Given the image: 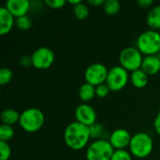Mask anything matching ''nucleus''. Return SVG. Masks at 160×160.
<instances>
[{"label": "nucleus", "mask_w": 160, "mask_h": 160, "mask_svg": "<svg viewBox=\"0 0 160 160\" xmlns=\"http://www.w3.org/2000/svg\"><path fill=\"white\" fill-rule=\"evenodd\" d=\"M91 139L89 127L84 126L77 121L70 123L65 129L64 141L68 147L79 151L83 149Z\"/></svg>", "instance_id": "obj_1"}, {"label": "nucleus", "mask_w": 160, "mask_h": 160, "mask_svg": "<svg viewBox=\"0 0 160 160\" xmlns=\"http://www.w3.org/2000/svg\"><path fill=\"white\" fill-rule=\"evenodd\" d=\"M44 122L45 116L42 111L38 108H29L21 113L19 125L24 131L34 133L43 127Z\"/></svg>", "instance_id": "obj_2"}, {"label": "nucleus", "mask_w": 160, "mask_h": 160, "mask_svg": "<svg viewBox=\"0 0 160 160\" xmlns=\"http://www.w3.org/2000/svg\"><path fill=\"white\" fill-rule=\"evenodd\" d=\"M137 48L146 55H158L160 52V33L156 30H147L142 33L137 39Z\"/></svg>", "instance_id": "obj_3"}, {"label": "nucleus", "mask_w": 160, "mask_h": 160, "mask_svg": "<svg viewBox=\"0 0 160 160\" xmlns=\"http://www.w3.org/2000/svg\"><path fill=\"white\" fill-rule=\"evenodd\" d=\"M128 148L130 154L135 158H144L152 153L154 142L150 135L145 132H139L132 136Z\"/></svg>", "instance_id": "obj_4"}, {"label": "nucleus", "mask_w": 160, "mask_h": 160, "mask_svg": "<svg viewBox=\"0 0 160 160\" xmlns=\"http://www.w3.org/2000/svg\"><path fill=\"white\" fill-rule=\"evenodd\" d=\"M114 151L109 141L96 140L88 146L85 158L87 160H111Z\"/></svg>", "instance_id": "obj_5"}, {"label": "nucleus", "mask_w": 160, "mask_h": 160, "mask_svg": "<svg viewBox=\"0 0 160 160\" xmlns=\"http://www.w3.org/2000/svg\"><path fill=\"white\" fill-rule=\"evenodd\" d=\"M120 65L128 71H135L142 68L143 61L142 53L135 47L125 48L119 55Z\"/></svg>", "instance_id": "obj_6"}, {"label": "nucleus", "mask_w": 160, "mask_h": 160, "mask_svg": "<svg viewBox=\"0 0 160 160\" xmlns=\"http://www.w3.org/2000/svg\"><path fill=\"white\" fill-rule=\"evenodd\" d=\"M128 71L121 66H116L109 69L106 83L112 92H118L126 87L129 80Z\"/></svg>", "instance_id": "obj_7"}, {"label": "nucleus", "mask_w": 160, "mask_h": 160, "mask_svg": "<svg viewBox=\"0 0 160 160\" xmlns=\"http://www.w3.org/2000/svg\"><path fill=\"white\" fill-rule=\"evenodd\" d=\"M109 69L101 63H94L88 66L84 72L85 82L95 87L106 82Z\"/></svg>", "instance_id": "obj_8"}, {"label": "nucleus", "mask_w": 160, "mask_h": 160, "mask_svg": "<svg viewBox=\"0 0 160 160\" xmlns=\"http://www.w3.org/2000/svg\"><path fill=\"white\" fill-rule=\"evenodd\" d=\"M33 67L37 69H48L54 62V52L48 47H39L31 54Z\"/></svg>", "instance_id": "obj_9"}, {"label": "nucleus", "mask_w": 160, "mask_h": 160, "mask_svg": "<svg viewBox=\"0 0 160 160\" xmlns=\"http://www.w3.org/2000/svg\"><path fill=\"white\" fill-rule=\"evenodd\" d=\"M74 115L76 121L84 126L90 127L97 123V112L95 109L87 103H82L79 105L75 109Z\"/></svg>", "instance_id": "obj_10"}, {"label": "nucleus", "mask_w": 160, "mask_h": 160, "mask_svg": "<svg viewBox=\"0 0 160 160\" xmlns=\"http://www.w3.org/2000/svg\"><path fill=\"white\" fill-rule=\"evenodd\" d=\"M131 139L132 136L127 129L118 128L111 134L109 142L114 150H125L127 147H129Z\"/></svg>", "instance_id": "obj_11"}, {"label": "nucleus", "mask_w": 160, "mask_h": 160, "mask_svg": "<svg viewBox=\"0 0 160 160\" xmlns=\"http://www.w3.org/2000/svg\"><path fill=\"white\" fill-rule=\"evenodd\" d=\"M5 7L17 19L27 15L31 9V3L28 0H8Z\"/></svg>", "instance_id": "obj_12"}, {"label": "nucleus", "mask_w": 160, "mask_h": 160, "mask_svg": "<svg viewBox=\"0 0 160 160\" xmlns=\"http://www.w3.org/2000/svg\"><path fill=\"white\" fill-rule=\"evenodd\" d=\"M15 18L6 8V7L0 8V35L4 36L8 34L14 26Z\"/></svg>", "instance_id": "obj_13"}, {"label": "nucleus", "mask_w": 160, "mask_h": 160, "mask_svg": "<svg viewBox=\"0 0 160 160\" xmlns=\"http://www.w3.org/2000/svg\"><path fill=\"white\" fill-rule=\"evenodd\" d=\"M148 76H153L160 71V57L158 55H149L143 58L142 68Z\"/></svg>", "instance_id": "obj_14"}, {"label": "nucleus", "mask_w": 160, "mask_h": 160, "mask_svg": "<svg viewBox=\"0 0 160 160\" xmlns=\"http://www.w3.org/2000/svg\"><path fill=\"white\" fill-rule=\"evenodd\" d=\"M129 79L132 85L136 88H143L149 82V76L142 68L131 72Z\"/></svg>", "instance_id": "obj_15"}, {"label": "nucleus", "mask_w": 160, "mask_h": 160, "mask_svg": "<svg viewBox=\"0 0 160 160\" xmlns=\"http://www.w3.org/2000/svg\"><path fill=\"white\" fill-rule=\"evenodd\" d=\"M146 22L151 30L157 31L160 29V5H157L150 9L146 17Z\"/></svg>", "instance_id": "obj_16"}, {"label": "nucleus", "mask_w": 160, "mask_h": 160, "mask_svg": "<svg viewBox=\"0 0 160 160\" xmlns=\"http://www.w3.org/2000/svg\"><path fill=\"white\" fill-rule=\"evenodd\" d=\"M79 98L82 101H83L84 103H87L91 100H93V98L96 96V87L92 84H89L87 82L82 84L79 88Z\"/></svg>", "instance_id": "obj_17"}, {"label": "nucleus", "mask_w": 160, "mask_h": 160, "mask_svg": "<svg viewBox=\"0 0 160 160\" xmlns=\"http://www.w3.org/2000/svg\"><path fill=\"white\" fill-rule=\"evenodd\" d=\"M20 117H21V113H19L16 110H13V109H6L1 113L2 124L11 126V127L19 123Z\"/></svg>", "instance_id": "obj_18"}, {"label": "nucleus", "mask_w": 160, "mask_h": 160, "mask_svg": "<svg viewBox=\"0 0 160 160\" xmlns=\"http://www.w3.org/2000/svg\"><path fill=\"white\" fill-rule=\"evenodd\" d=\"M103 9L108 15L113 16V15H116L120 11L121 4L117 0H107L105 1L103 5Z\"/></svg>", "instance_id": "obj_19"}, {"label": "nucleus", "mask_w": 160, "mask_h": 160, "mask_svg": "<svg viewBox=\"0 0 160 160\" xmlns=\"http://www.w3.org/2000/svg\"><path fill=\"white\" fill-rule=\"evenodd\" d=\"M73 13L78 20H85L90 14V9L87 4L82 2L79 5L73 7Z\"/></svg>", "instance_id": "obj_20"}, {"label": "nucleus", "mask_w": 160, "mask_h": 160, "mask_svg": "<svg viewBox=\"0 0 160 160\" xmlns=\"http://www.w3.org/2000/svg\"><path fill=\"white\" fill-rule=\"evenodd\" d=\"M14 136V129L11 126L2 124L0 126V142H8Z\"/></svg>", "instance_id": "obj_21"}, {"label": "nucleus", "mask_w": 160, "mask_h": 160, "mask_svg": "<svg viewBox=\"0 0 160 160\" xmlns=\"http://www.w3.org/2000/svg\"><path fill=\"white\" fill-rule=\"evenodd\" d=\"M89 130H90L91 138L96 140H100L104 133V127L99 123H95L94 125L89 127Z\"/></svg>", "instance_id": "obj_22"}, {"label": "nucleus", "mask_w": 160, "mask_h": 160, "mask_svg": "<svg viewBox=\"0 0 160 160\" xmlns=\"http://www.w3.org/2000/svg\"><path fill=\"white\" fill-rule=\"evenodd\" d=\"M13 78V72L8 68H2L0 70V84L2 86L8 84Z\"/></svg>", "instance_id": "obj_23"}, {"label": "nucleus", "mask_w": 160, "mask_h": 160, "mask_svg": "<svg viewBox=\"0 0 160 160\" xmlns=\"http://www.w3.org/2000/svg\"><path fill=\"white\" fill-rule=\"evenodd\" d=\"M16 25L22 31H26L32 26V20L29 16L25 15L16 19Z\"/></svg>", "instance_id": "obj_24"}, {"label": "nucleus", "mask_w": 160, "mask_h": 160, "mask_svg": "<svg viewBox=\"0 0 160 160\" xmlns=\"http://www.w3.org/2000/svg\"><path fill=\"white\" fill-rule=\"evenodd\" d=\"M11 157V148L8 142H0V160H8Z\"/></svg>", "instance_id": "obj_25"}, {"label": "nucleus", "mask_w": 160, "mask_h": 160, "mask_svg": "<svg viewBox=\"0 0 160 160\" xmlns=\"http://www.w3.org/2000/svg\"><path fill=\"white\" fill-rule=\"evenodd\" d=\"M111 160H132V157L127 150H115Z\"/></svg>", "instance_id": "obj_26"}, {"label": "nucleus", "mask_w": 160, "mask_h": 160, "mask_svg": "<svg viewBox=\"0 0 160 160\" xmlns=\"http://www.w3.org/2000/svg\"><path fill=\"white\" fill-rule=\"evenodd\" d=\"M111 92V89L107 85V83H102L100 85L96 86V96L99 98H106L109 93Z\"/></svg>", "instance_id": "obj_27"}, {"label": "nucleus", "mask_w": 160, "mask_h": 160, "mask_svg": "<svg viewBox=\"0 0 160 160\" xmlns=\"http://www.w3.org/2000/svg\"><path fill=\"white\" fill-rule=\"evenodd\" d=\"M65 0H45V5L52 9H60L66 5Z\"/></svg>", "instance_id": "obj_28"}, {"label": "nucleus", "mask_w": 160, "mask_h": 160, "mask_svg": "<svg viewBox=\"0 0 160 160\" xmlns=\"http://www.w3.org/2000/svg\"><path fill=\"white\" fill-rule=\"evenodd\" d=\"M19 63L22 68H29V67L33 66L32 57L29 55H23L22 57H21Z\"/></svg>", "instance_id": "obj_29"}, {"label": "nucleus", "mask_w": 160, "mask_h": 160, "mask_svg": "<svg viewBox=\"0 0 160 160\" xmlns=\"http://www.w3.org/2000/svg\"><path fill=\"white\" fill-rule=\"evenodd\" d=\"M154 128H155L156 132L160 136V112L158 113V115L155 118V121H154Z\"/></svg>", "instance_id": "obj_30"}, {"label": "nucleus", "mask_w": 160, "mask_h": 160, "mask_svg": "<svg viewBox=\"0 0 160 160\" xmlns=\"http://www.w3.org/2000/svg\"><path fill=\"white\" fill-rule=\"evenodd\" d=\"M153 4H154V1L153 0H139L138 1V5L141 8H144L153 6Z\"/></svg>", "instance_id": "obj_31"}, {"label": "nucleus", "mask_w": 160, "mask_h": 160, "mask_svg": "<svg viewBox=\"0 0 160 160\" xmlns=\"http://www.w3.org/2000/svg\"><path fill=\"white\" fill-rule=\"evenodd\" d=\"M88 5L90 6H93V7H96V6H101V5H104L105 1L104 0H88L87 1Z\"/></svg>", "instance_id": "obj_32"}, {"label": "nucleus", "mask_w": 160, "mask_h": 160, "mask_svg": "<svg viewBox=\"0 0 160 160\" xmlns=\"http://www.w3.org/2000/svg\"><path fill=\"white\" fill-rule=\"evenodd\" d=\"M82 0H68V3L70 4V5H73V7L79 5V4L82 3Z\"/></svg>", "instance_id": "obj_33"}]
</instances>
